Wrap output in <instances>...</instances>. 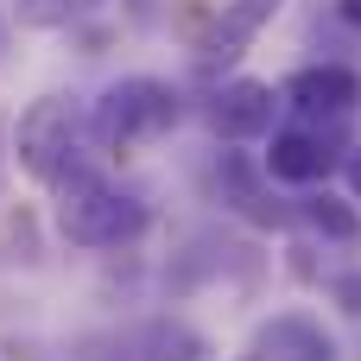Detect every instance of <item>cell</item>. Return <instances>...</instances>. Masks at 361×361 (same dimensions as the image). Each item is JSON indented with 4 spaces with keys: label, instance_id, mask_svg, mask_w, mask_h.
I'll use <instances>...</instances> for the list:
<instances>
[{
    "label": "cell",
    "instance_id": "10",
    "mask_svg": "<svg viewBox=\"0 0 361 361\" xmlns=\"http://www.w3.org/2000/svg\"><path fill=\"white\" fill-rule=\"evenodd\" d=\"M311 235H324V241H343V247H355L361 241V209L349 197H336V190H311V197H298V209H292Z\"/></svg>",
    "mask_w": 361,
    "mask_h": 361
},
{
    "label": "cell",
    "instance_id": "11",
    "mask_svg": "<svg viewBox=\"0 0 361 361\" xmlns=\"http://www.w3.org/2000/svg\"><path fill=\"white\" fill-rule=\"evenodd\" d=\"M82 0H19V19L25 25H70Z\"/></svg>",
    "mask_w": 361,
    "mask_h": 361
},
{
    "label": "cell",
    "instance_id": "9",
    "mask_svg": "<svg viewBox=\"0 0 361 361\" xmlns=\"http://www.w3.org/2000/svg\"><path fill=\"white\" fill-rule=\"evenodd\" d=\"M260 361H336V343L324 336V324L286 311L260 330Z\"/></svg>",
    "mask_w": 361,
    "mask_h": 361
},
{
    "label": "cell",
    "instance_id": "1",
    "mask_svg": "<svg viewBox=\"0 0 361 361\" xmlns=\"http://www.w3.org/2000/svg\"><path fill=\"white\" fill-rule=\"evenodd\" d=\"M51 222H57V235H63L70 247H127V241H140V235L152 228V209H146V197L114 190V184L95 178V171H70V178L57 184Z\"/></svg>",
    "mask_w": 361,
    "mask_h": 361
},
{
    "label": "cell",
    "instance_id": "4",
    "mask_svg": "<svg viewBox=\"0 0 361 361\" xmlns=\"http://www.w3.org/2000/svg\"><path fill=\"white\" fill-rule=\"evenodd\" d=\"M279 108H292V114H305V127H336V121H349L361 108V76L349 63H305V70H292L286 82H279Z\"/></svg>",
    "mask_w": 361,
    "mask_h": 361
},
{
    "label": "cell",
    "instance_id": "8",
    "mask_svg": "<svg viewBox=\"0 0 361 361\" xmlns=\"http://www.w3.org/2000/svg\"><path fill=\"white\" fill-rule=\"evenodd\" d=\"M273 13H279V0H222V13L209 19V32H203V44H197V57H203V63H235V57L273 25Z\"/></svg>",
    "mask_w": 361,
    "mask_h": 361
},
{
    "label": "cell",
    "instance_id": "2",
    "mask_svg": "<svg viewBox=\"0 0 361 361\" xmlns=\"http://www.w3.org/2000/svg\"><path fill=\"white\" fill-rule=\"evenodd\" d=\"M184 102L165 76H121L95 95L89 108V140L102 152H127V146H146V140H165L178 127Z\"/></svg>",
    "mask_w": 361,
    "mask_h": 361
},
{
    "label": "cell",
    "instance_id": "14",
    "mask_svg": "<svg viewBox=\"0 0 361 361\" xmlns=\"http://www.w3.org/2000/svg\"><path fill=\"white\" fill-rule=\"evenodd\" d=\"M336 13H343L349 25H361V0H336Z\"/></svg>",
    "mask_w": 361,
    "mask_h": 361
},
{
    "label": "cell",
    "instance_id": "3",
    "mask_svg": "<svg viewBox=\"0 0 361 361\" xmlns=\"http://www.w3.org/2000/svg\"><path fill=\"white\" fill-rule=\"evenodd\" d=\"M82 133H89V121L76 114L70 95H38V102L13 121V159H19L25 178H38V184L57 190V184L76 171Z\"/></svg>",
    "mask_w": 361,
    "mask_h": 361
},
{
    "label": "cell",
    "instance_id": "15",
    "mask_svg": "<svg viewBox=\"0 0 361 361\" xmlns=\"http://www.w3.org/2000/svg\"><path fill=\"white\" fill-rule=\"evenodd\" d=\"M241 361H260V355H241Z\"/></svg>",
    "mask_w": 361,
    "mask_h": 361
},
{
    "label": "cell",
    "instance_id": "12",
    "mask_svg": "<svg viewBox=\"0 0 361 361\" xmlns=\"http://www.w3.org/2000/svg\"><path fill=\"white\" fill-rule=\"evenodd\" d=\"M330 292H336V305H343L349 317H361V273H343V279H330Z\"/></svg>",
    "mask_w": 361,
    "mask_h": 361
},
{
    "label": "cell",
    "instance_id": "6",
    "mask_svg": "<svg viewBox=\"0 0 361 361\" xmlns=\"http://www.w3.org/2000/svg\"><path fill=\"white\" fill-rule=\"evenodd\" d=\"M330 165H336V152H330V133L324 127H273V140L260 152V171L273 184H298V190L324 184Z\"/></svg>",
    "mask_w": 361,
    "mask_h": 361
},
{
    "label": "cell",
    "instance_id": "5",
    "mask_svg": "<svg viewBox=\"0 0 361 361\" xmlns=\"http://www.w3.org/2000/svg\"><path fill=\"white\" fill-rule=\"evenodd\" d=\"M273 121H279V89L260 82V76H228V82L209 95V127H216V140H228V146L273 140Z\"/></svg>",
    "mask_w": 361,
    "mask_h": 361
},
{
    "label": "cell",
    "instance_id": "13",
    "mask_svg": "<svg viewBox=\"0 0 361 361\" xmlns=\"http://www.w3.org/2000/svg\"><path fill=\"white\" fill-rule=\"evenodd\" d=\"M343 178H349V203H361V146L343 152Z\"/></svg>",
    "mask_w": 361,
    "mask_h": 361
},
{
    "label": "cell",
    "instance_id": "7",
    "mask_svg": "<svg viewBox=\"0 0 361 361\" xmlns=\"http://www.w3.org/2000/svg\"><path fill=\"white\" fill-rule=\"evenodd\" d=\"M216 190H222V203H228L235 216H247V222H260V228L298 222V216L273 197V178H267L247 152H216Z\"/></svg>",
    "mask_w": 361,
    "mask_h": 361
}]
</instances>
